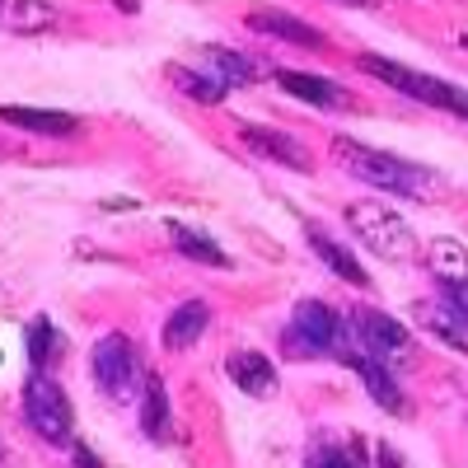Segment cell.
I'll use <instances>...</instances> for the list:
<instances>
[{
    "mask_svg": "<svg viewBox=\"0 0 468 468\" xmlns=\"http://www.w3.org/2000/svg\"><path fill=\"white\" fill-rule=\"evenodd\" d=\"M333 154H337V165L346 174H356L370 187H388V192H399V197H431V192H436V178L426 174V169L399 160V154H388V150L356 145L351 136H337L333 141Z\"/></svg>",
    "mask_w": 468,
    "mask_h": 468,
    "instance_id": "1",
    "label": "cell"
},
{
    "mask_svg": "<svg viewBox=\"0 0 468 468\" xmlns=\"http://www.w3.org/2000/svg\"><path fill=\"white\" fill-rule=\"evenodd\" d=\"M351 333H356V346H366L370 356H403V351L412 346V337H408V328L394 319V314H384V309H370V304H361V309H351Z\"/></svg>",
    "mask_w": 468,
    "mask_h": 468,
    "instance_id": "7",
    "label": "cell"
},
{
    "mask_svg": "<svg viewBox=\"0 0 468 468\" xmlns=\"http://www.w3.org/2000/svg\"><path fill=\"white\" fill-rule=\"evenodd\" d=\"M304 463H314V468H351V463H361L356 454H342V450H333V445H314L304 454Z\"/></svg>",
    "mask_w": 468,
    "mask_h": 468,
    "instance_id": "25",
    "label": "cell"
},
{
    "mask_svg": "<svg viewBox=\"0 0 468 468\" xmlns=\"http://www.w3.org/2000/svg\"><path fill=\"white\" fill-rule=\"evenodd\" d=\"M10 127H24V132H37V136H75L80 132V117L75 112H57V108H24V103H10L0 108Z\"/></svg>",
    "mask_w": 468,
    "mask_h": 468,
    "instance_id": "11",
    "label": "cell"
},
{
    "mask_svg": "<svg viewBox=\"0 0 468 468\" xmlns=\"http://www.w3.org/2000/svg\"><path fill=\"white\" fill-rule=\"evenodd\" d=\"M141 431L150 441H169V394H165L160 375H145V388H141Z\"/></svg>",
    "mask_w": 468,
    "mask_h": 468,
    "instance_id": "15",
    "label": "cell"
},
{
    "mask_svg": "<svg viewBox=\"0 0 468 468\" xmlns=\"http://www.w3.org/2000/svg\"><path fill=\"white\" fill-rule=\"evenodd\" d=\"M117 10H127V15H136V10H141V0H117Z\"/></svg>",
    "mask_w": 468,
    "mask_h": 468,
    "instance_id": "26",
    "label": "cell"
},
{
    "mask_svg": "<svg viewBox=\"0 0 468 468\" xmlns=\"http://www.w3.org/2000/svg\"><path fill=\"white\" fill-rule=\"evenodd\" d=\"M346 225L356 229V239H361L370 253H379V258H388V262H412V258H417V234H412V225H408L399 211H388L384 202H351V207H346Z\"/></svg>",
    "mask_w": 468,
    "mask_h": 468,
    "instance_id": "4",
    "label": "cell"
},
{
    "mask_svg": "<svg viewBox=\"0 0 468 468\" xmlns=\"http://www.w3.org/2000/svg\"><path fill=\"white\" fill-rule=\"evenodd\" d=\"M417 314H421V324L426 328H436L450 346H459V351H468V333H463V324L450 314V309L441 304V300H431V304H417Z\"/></svg>",
    "mask_w": 468,
    "mask_h": 468,
    "instance_id": "23",
    "label": "cell"
},
{
    "mask_svg": "<svg viewBox=\"0 0 468 468\" xmlns=\"http://www.w3.org/2000/svg\"><path fill=\"white\" fill-rule=\"evenodd\" d=\"M90 375L112 403H141V388H145L150 370L141 366V351L127 333H108L90 351Z\"/></svg>",
    "mask_w": 468,
    "mask_h": 468,
    "instance_id": "3",
    "label": "cell"
},
{
    "mask_svg": "<svg viewBox=\"0 0 468 468\" xmlns=\"http://www.w3.org/2000/svg\"><path fill=\"white\" fill-rule=\"evenodd\" d=\"M463 48H468V33H463Z\"/></svg>",
    "mask_w": 468,
    "mask_h": 468,
    "instance_id": "28",
    "label": "cell"
},
{
    "mask_svg": "<svg viewBox=\"0 0 468 468\" xmlns=\"http://www.w3.org/2000/svg\"><path fill=\"white\" fill-rule=\"evenodd\" d=\"M5 28H15V33H48V28H57L52 0H5Z\"/></svg>",
    "mask_w": 468,
    "mask_h": 468,
    "instance_id": "20",
    "label": "cell"
},
{
    "mask_svg": "<svg viewBox=\"0 0 468 468\" xmlns=\"http://www.w3.org/2000/svg\"><path fill=\"white\" fill-rule=\"evenodd\" d=\"M234 388H244L249 399H267L271 388H277V366H271L262 351H229V361H225Z\"/></svg>",
    "mask_w": 468,
    "mask_h": 468,
    "instance_id": "10",
    "label": "cell"
},
{
    "mask_svg": "<svg viewBox=\"0 0 468 468\" xmlns=\"http://www.w3.org/2000/svg\"><path fill=\"white\" fill-rule=\"evenodd\" d=\"M277 85L304 103H314V108H328V103H342V90L328 85L324 75H304V70H277Z\"/></svg>",
    "mask_w": 468,
    "mask_h": 468,
    "instance_id": "19",
    "label": "cell"
},
{
    "mask_svg": "<svg viewBox=\"0 0 468 468\" xmlns=\"http://www.w3.org/2000/svg\"><path fill=\"white\" fill-rule=\"evenodd\" d=\"M207 324H211L207 300H183V304L174 309V314L165 319V346H174V351L192 346L197 337H207Z\"/></svg>",
    "mask_w": 468,
    "mask_h": 468,
    "instance_id": "13",
    "label": "cell"
},
{
    "mask_svg": "<svg viewBox=\"0 0 468 468\" xmlns=\"http://www.w3.org/2000/svg\"><path fill=\"white\" fill-rule=\"evenodd\" d=\"M304 239H309V249H314L319 253V262H328V271H333V277H342V282H351V286H370V277H366V267L356 262V258H351L342 244H333L328 239V234H319L314 225H304Z\"/></svg>",
    "mask_w": 468,
    "mask_h": 468,
    "instance_id": "14",
    "label": "cell"
},
{
    "mask_svg": "<svg viewBox=\"0 0 468 468\" xmlns=\"http://www.w3.org/2000/svg\"><path fill=\"white\" fill-rule=\"evenodd\" d=\"M169 239H174V249L183 253V258H192V262H202V267H234L229 258H225V249L220 244H211L207 234H197L192 225H178V220H169Z\"/></svg>",
    "mask_w": 468,
    "mask_h": 468,
    "instance_id": "16",
    "label": "cell"
},
{
    "mask_svg": "<svg viewBox=\"0 0 468 468\" xmlns=\"http://www.w3.org/2000/svg\"><path fill=\"white\" fill-rule=\"evenodd\" d=\"M346 366L361 375L366 394H370L379 408H388V412H403V388H399L394 370L384 366V356H370L366 346H356V351H346Z\"/></svg>",
    "mask_w": 468,
    "mask_h": 468,
    "instance_id": "8",
    "label": "cell"
},
{
    "mask_svg": "<svg viewBox=\"0 0 468 468\" xmlns=\"http://www.w3.org/2000/svg\"><path fill=\"white\" fill-rule=\"evenodd\" d=\"M361 70L375 75L379 85H388V90H399V94L426 103V108H441V112L468 117V90L441 80V75L412 70V66H403V61H394V57H379V52H366V57H361Z\"/></svg>",
    "mask_w": 468,
    "mask_h": 468,
    "instance_id": "2",
    "label": "cell"
},
{
    "mask_svg": "<svg viewBox=\"0 0 468 468\" xmlns=\"http://www.w3.org/2000/svg\"><path fill=\"white\" fill-rule=\"evenodd\" d=\"M24 421L33 426V436L37 441H48V445H70V399H66V388L48 375V370H33L24 379Z\"/></svg>",
    "mask_w": 468,
    "mask_h": 468,
    "instance_id": "5",
    "label": "cell"
},
{
    "mask_svg": "<svg viewBox=\"0 0 468 468\" xmlns=\"http://www.w3.org/2000/svg\"><path fill=\"white\" fill-rule=\"evenodd\" d=\"M207 66L220 75L225 85H253V80H258V75H253L258 66H253L244 52H225V48H211V52H207Z\"/></svg>",
    "mask_w": 468,
    "mask_h": 468,
    "instance_id": "22",
    "label": "cell"
},
{
    "mask_svg": "<svg viewBox=\"0 0 468 468\" xmlns=\"http://www.w3.org/2000/svg\"><path fill=\"white\" fill-rule=\"evenodd\" d=\"M342 342V324L324 300H295L291 324H286V346L295 356H328Z\"/></svg>",
    "mask_w": 468,
    "mask_h": 468,
    "instance_id": "6",
    "label": "cell"
},
{
    "mask_svg": "<svg viewBox=\"0 0 468 468\" xmlns=\"http://www.w3.org/2000/svg\"><path fill=\"white\" fill-rule=\"evenodd\" d=\"M169 80L187 94V99H197V103H225L229 85L220 80V75L207 66V70H192V66H169Z\"/></svg>",
    "mask_w": 468,
    "mask_h": 468,
    "instance_id": "17",
    "label": "cell"
},
{
    "mask_svg": "<svg viewBox=\"0 0 468 468\" xmlns=\"http://www.w3.org/2000/svg\"><path fill=\"white\" fill-rule=\"evenodd\" d=\"M337 5H370V0H337Z\"/></svg>",
    "mask_w": 468,
    "mask_h": 468,
    "instance_id": "27",
    "label": "cell"
},
{
    "mask_svg": "<svg viewBox=\"0 0 468 468\" xmlns=\"http://www.w3.org/2000/svg\"><path fill=\"white\" fill-rule=\"evenodd\" d=\"M24 346H28V366H33V370H48V366L61 356V333H57V324H52L48 314L28 319V328H24Z\"/></svg>",
    "mask_w": 468,
    "mask_h": 468,
    "instance_id": "18",
    "label": "cell"
},
{
    "mask_svg": "<svg viewBox=\"0 0 468 468\" xmlns=\"http://www.w3.org/2000/svg\"><path fill=\"white\" fill-rule=\"evenodd\" d=\"M450 314L463 324V333H468V282H441V295H436Z\"/></svg>",
    "mask_w": 468,
    "mask_h": 468,
    "instance_id": "24",
    "label": "cell"
},
{
    "mask_svg": "<svg viewBox=\"0 0 468 468\" xmlns=\"http://www.w3.org/2000/svg\"><path fill=\"white\" fill-rule=\"evenodd\" d=\"M431 271L436 282H468V249L454 239H436L431 244Z\"/></svg>",
    "mask_w": 468,
    "mask_h": 468,
    "instance_id": "21",
    "label": "cell"
},
{
    "mask_svg": "<svg viewBox=\"0 0 468 468\" xmlns=\"http://www.w3.org/2000/svg\"><path fill=\"white\" fill-rule=\"evenodd\" d=\"M249 28H253V33H262V37H282V43L309 48V52H319V48H324V33H319V28H309V24H304V19H295V15L258 10V15H249Z\"/></svg>",
    "mask_w": 468,
    "mask_h": 468,
    "instance_id": "12",
    "label": "cell"
},
{
    "mask_svg": "<svg viewBox=\"0 0 468 468\" xmlns=\"http://www.w3.org/2000/svg\"><path fill=\"white\" fill-rule=\"evenodd\" d=\"M239 141H244V150L262 154V160H271V165H286V169H300V174L309 169L304 145L295 136L277 132V127H239Z\"/></svg>",
    "mask_w": 468,
    "mask_h": 468,
    "instance_id": "9",
    "label": "cell"
}]
</instances>
